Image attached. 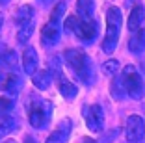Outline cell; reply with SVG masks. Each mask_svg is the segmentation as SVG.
<instances>
[{"mask_svg":"<svg viewBox=\"0 0 145 143\" xmlns=\"http://www.w3.org/2000/svg\"><path fill=\"white\" fill-rule=\"evenodd\" d=\"M119 71V61L117 59H108V61L103 63V72L108 76H115Z\"/></svg>","mask_w":145,"mask_h":143,"instance_id":"obj_23","label":"cell"},{"mask_svg":"<svg viewBox=\"0 0 145 143\" xmlns=\"http://www.w3.org/2000/svg\"><path fill=\"white\" fill-rule=\"evenodd\" d=\"M78 24H80V19H76L74 15H71V17H67V19H65L63 28H65V32H74V34H76Z\"/></svg>","mask_w":145,"mask_h":143,"instance_id":"obj_24","label":"cell"},{"mask_svg":"<svg viewBox=\"0 0 145 143\" xmlns=\"http://www.w3.org/2000/svg\"><path fill=\"white\" fill-rule=\"evenodd\" d=\"M34 28H35V22L19 28V32H17V41L19 43H28V41H30V37L34 35Z\"/></svg>","mask_w":145,"mask_h":143,"instance_id":"obj_21","label":"cell"},{"mask_svg":"<svg viewBox=\"0 0 145 143\" xmlns=\"http://www.w3.org/2000/svg\"><path fill=\"white\" fill-rule=\"evenodd\" d=\"M17 119L15 117H4L0 119V139L6 138V136H9L15 128H17Z\"/></svg>","mask_w":145,"mask_h":143,"instance_id":"obj_19","label":"cell"},{"mask_svg":"<svg viewBox=\"0 0 145 143\" xmlns=\"http://www.w3.org/2000/svg\"><path fill=\"white\" fill-rule=\"evenodd\" d=\"M2 26H4V13L0 11V30H2Z\"/></svg>","mask_w":145,"mask_h":143,"instance_id":"obj_26","label":"cell"},{"mask_svg":"<svg viewBox=\"0 0 145 143\" xmlns=\"http://www.w3.org/2000/svg\"><path fill=\"white\" fill-rule=\"evenodd\" d=\"M32 84H34V87L41 89V91L48 89L50 84H52V72L48 71V69H41V71H37L34 76H32Z\"/></svg>","mask_w":145,"mask_h":143,"instance_id":"obj_14","label":"cell"},{"mask_svg":"<svg viewBox=\"0 0 145 143\" xmlns=\"http://www.w3.org/2000/svg\"><path fill=\"white\" fill-rule=\"evenodd\" d=\"M76 11L84 21H89V19H93L95 2L93 0H76Z\"/></svg>","mask_w":145,"mask_h":143,"instance_id":"obj_17","label":"cell"},{"mask_svg":"<svg viewBox=\"0 0 145 143\" xmlns=\"http://www.w3.org/2000/svg\"><path fill=\"white\" fill-rule=\"evenodd\" d=\"M4 143H15V141H13V139H6Z\"/></svg>","mask_w":145,"mask_h":143,"instance_id":"obj_29","label":"cell"},{"mask_svg":"<svg viewBox=\"0 0 145 143\" xmlns=\"http://www.w3.org/2000/svg\"><path fill=\"white\" fill-rule=\"evenodd\" d=\"M15 19H17L19 28L32 24V22H34V8H32V6H21V8L17 9V13H15Z\"/></svg>","mask_w":145,"mask_h":143,"instance_id":"obj_16","label":"cell"},{"mask_svg":"<svg viewBox=\"0 0 145 143\" xmlns=\"http://www.w3.org/2000/svg\"><path fill=\"white\" fill-rule=\"evenodd\" d=\"M24 143H37V141H35L32 136H26V138H24Z\"/></svg>","mask_w":145,"mask_h":143,"instance_id":"obj_25","label":"cell"},{"mask_svg":"<svg viewBox=\"0 0 145 143\" xmlns=\"http://www.w3.org/2000/svg\"><path fill=\"white\" fill-rule=\"evenodd\" d=\"M58 41H60V28H58V24L47 22V24L41 28V45L50 48V46H54Z\"/></svg>","mask_w":145,"mask_h":143,"instance_id":"obj_11","label":"cell"},{"mask_svg":"<svg viewBox=\"0 0 145 143\" xmlns=\"http://www.w3.org/2000/svg\"><path fill=\"white\" fill-rule=\"evenodd\" d=\"M145 21V8L143 6H134L130 15H128V21H127V26L130 32L136 34L138 30H141V24Z\"/></svg>","mask_w":145,"mask_h":143,"instance_id":"obj_12","label":"cell"},{"mask_svg":"<svg viewBox=\"0 0 145 143\" xmlns=\"http://www.w3.org/2000/svg\"><path fill=\"white\" fill-rule=\"evenodd\" d=\"M121 78H123L127 95H130V99L140 101V99L145 95V84H143L140 72L136 71L134 65H127V67L123 69V76H121Z\"/></svg>","mask_w":145,"mask_h":143,"instance_id":"obj_4","label":"cell"},{"mask_svg":"<svg viewBox=\"0 0 145 143\" xmlns=\"http://www.w3.org/2000/svg\"><path fill=\"white\" fill-rule=\"evenodd\" d=\"M9 0H0V4H8Z\"/></svg>","mask_w":145,"mask_h":143,"instance_id":"obj_28","label":"cell"},{"mask_svg":"<svg viewBox=\"0 0 145 143\" xmlns=\"http://www.w3.org/2000/svg\"><path fill=\"white\" fill-rule=\"evenodd\" d=\"M110 93L114 101H123L127 97V89H125V84H123V78L121 76H114V80L110 84Z\"/></svg>","mask_w":145,"mask_h":143,"instance_id":"obj_18","label":"cell"},{"mask_svg":"<svg viewBox=\"0 0 145 143\" xmlns=\"http://www.w3.org/2000/svg\"><path fill=\"white\" fill-rule=\"evenodd\" d=\"M52 102L50 101H43V99H35L34 104L30 106L28 112V121L34 128H45L48 125L52 117Z\"/></svg>","mask_w":145,"mask_h":143,"instance_id":"obj_3","label":"cell"},{"mask_svg":"<svg viewBox=\"0 0 145 143\" xmlns=\"http://www.w3.org/2000/svg\"><path fill=\"white\" fill-rule=\"evenodd\" d=\"M82 143H97V141H95V139H91V138H84V141H82Z\"/></svg>","mask_w":145,"mask_h":143,"instance_id":"obj_27","label":"cell"},{"mask_svg":"<svg viewBox=\"0 0 145 143\" xmlns=\"http://www.w3.org/2000/svg\"><path fill=\"white\" fill-rule=\"evenodd\" d=\"M63 59L72 71V74L86 86H91L95 82V69L91 58L80 48H67L63 52Z\"/></svg>","mask_w":145,"mask_h":143,"instance_id":"obj_1","label":"cell"},{"mask_svg":"<svg viewBox=\"0 0 145 143\" xmlns=\"http://www.w3.org/2000/svg\"><path fill=\"white\" fill-rule=\"evenodd\" d=\"M128 50L132 54H141L145 50V28L138 30L136 34L128 39Z\"/></svg>","mask_w":145,"mask_h":143,"instance_id":"obj_15","label":"cell"},{"mask_svg":"<svg viewBox=\"0 0 145 143\" xmlns=\"http://www.w3.org/2000/svg\"><path fill=\"white\" fill-rule=\"evenodd\" d=\"M125 134H127L128 143H140L141 139H143V134H145V121L140 115H130V117L127 119Z\"/></svg>","mask_w":145,"mask_h":143,"instance_id":"obj_6","label":"cell"},{"mask_svg":"<svg viewBox=\"0 0 145 143\" xmlns=\"http://www.w3.org/2000/svg\"><path fill=\"white\" fill-rule=\"evenodd\" d=\"M121 9L112 6L106 11V35L103 39V52L106 54H112L117 46V41H119V32H121Z\"/></svg>","mask_w":145,"mask_h":143,"instance_id":"obj_2","label":"cell"},{"mask_svg":"<svg viewBox=\"0 0 145 143\" xmlns=\"http://www.w3.org/2000/svg\"><path fill=\"white\" fill-rule=\"evenodd\" d=\"M11 110H13V99H9V97H0V119L9 117Z\"/></svg>","mask_w":145,"mask_h":143,"instance_id":"obj_22","label":"cell"},{"mask_svg":"<svg viewBox=\"0 0 145 143\" xmlns=\"http://www.w3.org/2000/svg\"><path fill=\"white\" fill-rule=\"evenodd\" d=\"M21 89V76L15 72H4L0 74V91L8 93V95H17Z\"/></svg>","mask_w":145,"mask_h":143,"instance_id":"obj_8","label":"cell"},{"mask_svg":"<svg viewBox=\"0 0 145 143\" xmlns=\"http://www.w3.org/2000/svg\"><path fill=\"white\" fill-rule=\"evenodd\" d=\"M71 128H72L71 119H63V121L58 125V128L48 134V138H47L45 143H67L69 136H71Z\"/></svg>","mask_w":145,"mask_h":143,"instance_id":"obj_9","label":"cell"},{"mask_svg":"<svg viewBox=\"0 0 145 143\" xmlns=\"http://www.w3.org/2000/svg\"><path fill=\"white\" fill-rule=\"evenodd\" d=\"M56 80H58V89H60V93L63 95V99H67V101H72V99L76 97L78 87L72 84L71 80H67L63 74H58V76H56Z\"/></svg>","mask_w":145,"mask_h":143,"instance_id":"obj_13","label":"cell"},{"mask_svg":"<svg viewBox=\"0 0 145 143\" xmlns=\"http://www.w3.org/2000/svg\"><path fill=\"white\" fill-rule=\"evenodd\" d=\"M65 9H67V4H65L63 0L54 6V9H52V13H50V22H52V24H60V21L63 19Z\"/></svg>","mask_w":145,"mask_h":143,"instance_id":"obj_20","label":"cell"},{"mask_svg":"<svg viewBox=\"0 0 145 143\" xmlns=\"http://www.w3.org/2000/svg\"><path fill=\"white\" fill-rule=\"evenodd\" d=\"M97 32H99V26L95 22V19H89V21L80 19V24L76 28V37L78 39H82L84 43H91L97 37Z\"/></svg>","mask_w":145,"mask_h":143,"instance_id":"obj_7","label":"cell"},{"mask_svg":"<svg viewBox=\"0 0 145 143\" xmlns=\"http://www.w3.org/2000/svg\"><path fill=\"white\" fill-rule=\"evenodd\" d=\"M84 119L86 125L91 132H101L104 128V112L99 104H91L84 108Z\"/></svg>","mask_w":145,"mask_h":143,"instance_id":"obj_5","label":"cell"},{"mask_svg":"<svg viewBox=\"0 0 145 143\" xmlns=\"http://www.w3.org/2000/svg\"><path fill=\"white\" fill-rule=\"evenodd\" d=\"M37 67H39L37 50H35V48H32V46L24 48V52H22V69H24V72L28 76H34L35 72L39 71Z\"/></svg>","mask_w":145,"mask_h":143,"instance_id":"obj_10","label":"cell"}]
</instances>
